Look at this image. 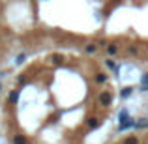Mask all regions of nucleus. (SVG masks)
<instances>
[{"label": "nucleus", "instance_id": "obj_13", "mask_svg": "<svg viewBox=\"0 0 148 144\" xmlns=\"http://www.w3.org/2000/svg\"><path fill=\"white\" fill-rule=\"evenodd\" d=\"M139 90H141V92H148V71L141 77V84H139Z\"/></svg>", "mask_w": 148, "mask_h": 144}, {"label": "nucleus", "instance_id": "obj_2", "mask_svg": "<svg viewBox=\"0 0 148 144\" xmlns=\"http://www.w3.org/2000/svg\"><path fill=\"white\" fill-rule=\"evenodd\" d=\"M99 126H101V118L99 116H96V114L86 116V120H84V127H86V129L94 131V129H98Z\"/></svg>", "mask_w": 148, "mask_h": 144}, {"label": "nucleus", "instance_id": "obj_15", "mask_svg": "<svg viewBox=\"0 0 148 144\" xmlns=\"http://www.w3.org/2000/svg\"><path fill=\"white\" fill-rule=\"evenodd\" d=\"M25 60H26V53H21V54H17V58H15V64L21 66V64H25Z\"/></svg>", "mask_w": 148, "mask_h": 144}, {"label": "nucleus", "instance_id": "obj_10", "mask_svg": "<svg viewBox=\"0 0 148 144\" xmlns=\"http://www.w3.org/2000/svg\"><path fill=\"white\" fill-rule=\"evenodd\" d=\"M133 92H135L133 86H124L122 90H120V99H127V97H131Z\"/></svg>", "mask_w": 148, "mask_h": 144}, {"label": "nucleus", "instance_id": "obj_19", "mask_svg": "<svg viewBox=\"0 0 148 144\" xmlns=\"http://www.w3.org/2000/svg\"><path fill=\"white\" fill-rule=\"evenodd\" d=\"M4 92V84H2V81H0V94Z\"/></svg>", "mask_w": 148, "mask_h": 144}, {"label": "nucleus", "instance_id": "obj_14", "mask_svg": "<svg viewBox=\"0 0 148 144\" xmlns=\"http://www.w3.org/2000/svg\"><path fill=\"white\" fill-rule=\"evenodd\" d=\"M135 129H148V118H137V127Z\"/></svg>", "mask_w": 148, "mask_h": 144}, {"label": "nucleus", "instance_id": "obj_18", "mask_svg": "<svg viewBox=\"0 0 148 144\" xmlns=\"http://www.w3.org/2000/svg\"><path fill=\"white\" fill-rule=\"evenodd\" d=\"M96 43H98V47H99V49H105V47L109 45V41H107V40H98Z\"/></svg>", "mask_w": 148, "mask_h": 144}, {"label": "nucleus", "instance_id": "obj_9", "mask_svg": "<svg viewBox=\"0 0 148 144\" xmlns=\"http://www.w3.org/2000/svg\"><path fill=\"white\" fill-rule=\"evenodd\" d=\"M98 43L96 41H90V43H86L84 45V54H88V56H92V54H96L98 53Z\"/></svg>", "mask_w": 148, "mask_h": 144}, {"label": "nucleus", "instance_id": "obj_11", "mask_svg": "<svg viewBox=\"0 0 148 144\" xmlns=\"http://www.w3.org/2000/svg\"><path fill=\"white\" fill-rule=\"evenodd\" d=\"M122 144H141V139H139V135H130L122 141Z\"/></svg>", "mask_w": 148, "mask_h": 144}, {"label": "nucleus", "instance_id": "obj_16", "mask_svg": "<svg viewBox=\"0 0 148 144\" xmlns=\"http://www.w3.org/2000/svg\"><path fill=\"white\" fill-rule=\"evenodd\" d=\"M127 54H131V56H137V54H139V49L135 47V45H130V47H127Z\"/></svg>", "mask_w": 148, "mask_h": 144}, {"label": "nucleus", "instance_id": "obj_12", "mask_svg": "<svg viewBox=\"0 0 148 144\" xmlns=\"http://www.w3.org/2000/svg\"><path fill=\"white\" fill-rule=\"evenodd\" d=\"M131 116H130V112H127V109H122V111L118 112V124H124V122H127Z\"/></svg>", "mask_w": 148, "mask_h": 144}, {"label": "nucleus", "instance_id": "obj_3", "mask_svg": "<svg viewBox=\"0 0 148 144\" xmlns=\"http://www.w3.org/2000/svg\"><path fill=\"white\" fill-rule=\"evenodd\" d=\"M103 64H105V68L109 69V71H112L114 75H120V64L118 62H114V58H105L103 60Z\"/></svg>", "mask_w": 148, "mask_h": 144}, {"label": "nucleus", "instance_id": "obj_1", "mask_svg": "<svg viewBox=\"0 0 148 144\" xmlns=\"http://www.w3.org/2000/svg\"><path fill=\"white\" fill-rule=\"evenodd\" d=\"M114 103V94H112L111 90H99V94L96 96V105L98 107H101V109H109L111 105Z\"/></svg>", "mask_w": 148, "mask_h": 144}, {"label": "nucleus", "instance_id": "obj_4", "mask_svg": "<svg viewBox=\"0 0 148 144\" xmlns=\"http://www.w3.org/2000/svg\"><path fill=\"white\" fill-rule=\"evenodd\" d=\"M135 127H137V120H135V118H130L127 122H124V124H118V127H116V131H118V133H124V131L135 129Z\"/></svg>", "mask_w": 148, "mask_h": 144}, {"label": "nucleus", "instance_id": "obj_7", "mask_svg": "<svg viewBox=\"0 0 148 144\" xmlns=\"http://www.w3.org/2000/svg\"><path fill=\"white\" fill-rule=\"evenodd\" d=\"M19 96H21V88H15V90H11L10 96H8V105H17V103H19Z\"/></svg>", "mask_w": 148, "mask_h": 144}, {"label": "nucleus", "instance_id": "obj_8", "mask_svg": "<svg viewBox=\"0 0 148 144\" xmlns=\"http://www.w3.org/2000/svg\"><path fill=\"white\" fill-rule=\"evenodd\" d=\"M11 144H30V141H28V137H26V135L15 133L13 137H11Z\"/></svg>", "mask_w": 148, "mask_h": 144}, {"label": "nucleus", "instance_id": "obj_17", "mask_svg": "<svg viewBox=\"0 0 148 144\" xmlns=\"http://www.w3.org/2000/svg\"><path fill=\"white\" fill-rule=\"evenodd\" d=\"M17 84H19V88H21V86H25V84H26V75H19Z\"/></svg>", "mask_w": 148, "mask_h": 144}, {"label": "nucleus", "instance_id": "obj_5", "mask_svg": "<svg viewBox=\"0 0 148 144\" xmlns=\"http://www.w3.org/2000/svg\"><path fill=\"white\" fill-rule=\"evenodd\" d=\"M118 53H120V45L114 43V41H109V45L105 47V54H107L109 58H114Z\"/></svg>", "mask_w": 148, "mask_h": 144}, {"label": "nucleus", "instance_id": "obj_6", "mask_svg": "<svg viewBox=\"0 0 148 144\" xmlns=\"http://www.w3.org/2000/svg\"><path fill=\"white\" fill-rule=\"evenodd\" d=\"M94 83L98 84V86H105V84L109 83V75L105 71H96L94 73Z\"/></svg>", "mask_w": 148, "mask_h": 144}]
</instances>
